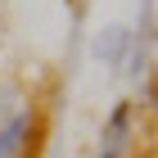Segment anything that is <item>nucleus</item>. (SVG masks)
I'll return each instance as SVG.
<instances>
[{
  "label": "nucleus",
  "instance_id": "f257e3e1",
  "mask_svg": "<svg viewBox=\"0 0 158 158\" xmlns=\"http://www.w3.org/2000/svg\"><path fill=\"white\" fill-rule=\"evenodd\" d=\"M131 145V99L113 104L109 122H104V135H99V158H122Z\"/></svg>",
  "mask_w": 158,
  "mask_h": 158
},
{
  "label": "nucleus",
  "instance_id": "f03ea898",
  "mask_svg": "<svg viewBox=\"0 0 158 158\" xmlns=\"http://www.w3.org/2000/svg\"><path fill=\"white\" fill-rule=\"evenodd\" d=\"M36 131V118L32 113H14L5 127H0V158H27V149H32V140L27 135Z\"/></svg>",
  "mask_w": 158,
  "mask_h": 158
},
{
  "label": "nucleus",
  "instance_id": "7ed1b4c3",
  "mask_svg": "<svg viewBox=\"0 0 158 158\" xmlns=\"http://www.w3.org/2000/svg\"><path fill=\"white\" fill-rule=\"evenodd\" d=\"M122 45H127V32H122V27H104V36L95 41V54L109 59V63H118L122 59Z\"/></svg>",
  "mask_w": 158,
  "mask_h": 158
}]
</instances>
